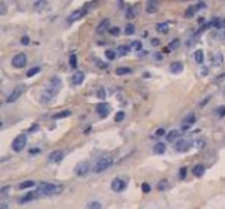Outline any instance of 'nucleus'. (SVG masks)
Masks as SVG:
<instances>
[{"instance_id":"f257e3e1","label":"nucleus","mask_w":225,"mask_h":209,"mask_svg":"<svg viewBox=\"0 0 225 209\" xmlns=\"http://www.w3.org/2000/svg\"><path fill=\"white\" fill-rule=\"evenodd\" d=\"M60 88H62V80H60L59 77H52V79L49 80V85L46 86V89L43 91V94H42V103L51 102V100L59 94Z\"/></svg>"},{"instance_id":"f03ea898","label":"nucleus","mask_w":225,"mask_h":209,"mask_svg":"<svg viewBox=\"0 0 225 209\" xmlns=\"http://www.w3.org/2000/svg\"><path fill=\"white\" fill-rule=\"evenodd\" d=\"M62 186L59 185H52V183H40L37 188V192L42 195H56L59 192H62Z\"/></svg>"},{"instance_id":"7ed1b4c3","label":"nucleus","mask_w":225,"mask_h":209,"mask_svg":"<svg viewBox=\"0 0 225 209\" xmlns=\"http://www.w3.org/2000/svg\"><path fill=\"white\" fill-rule=\"evenodd\" d=\"M113 163H114L113 157H102V159H100V160L94 165V169H92V171H94V172H97V174H99V172H103V171H106L108 168L111 166Z\"/></svg>"},{"instance_id":"20e7f679","label":"nucleus","mask_w":225,"mask_h":209,"mask_svg":"<svg viewBox=\"0 0 225 209\" xmlns=\"http://www.w3.org/2000/svg\"><path fill=\"white\" fill-rule=\"evenodd\" d=\"M26 142H28L26 134H20V135H17V137L12 140V149H14L16 152L23 151V149H25V146H26Z\"/></svg>"},{"instance_id":"39448f33","label":"nucleus","mask_w":225,"mask_h":209,"mask_svg":"<svg viewBox=\"0 0 225 209\" xmlns=\"http://www.w3.org/2000/svg\"><path fill=\"white\" fill-rule=\"evenodd\" d=\"M11 63H12L14 68L22 69V68H25V65H26V55H25L23 52H19V54H16V55L12 57Z\"/></svg>"},{"instance_id":"423d86ee","label":"nucleus","mask_w":225,"mask_h":209,"mask_svg":"<svg viewBox=\"0 0 225 209\" xmlns=\"http://www.w3.org/2000/svg\"><path fill=\"white\" fill-rule=\"evenodd\" d=\"M23 91H25V86L23 85H19V86H16L14 89H12V92L6 97V103H12V102H16L22 94H23Z\"/></svg>"},{"instance_id":"0eeeda50","label":"nucleus","mask_w":225,"mask_h":209,"mask_svg":"<svg viewBox=\"0 0 225 209\" xmlns=\"http://www.w3.org/2000/svg\"><path fill=\"white\" fill-rule=\"evenodd\" d=\"M176 151L178 152H187L190 148H191V140L190 138H179L176 142Z\"/></svg>"},{"instance_id":"6e6552de","label":"nucleus","mask_w":225,"mask_h":209,"mask_svg":"<svg viewBox=\"0 0 225 209\" xmlns=\"http://www.w3.org/2000/svg\"><path fill=\"white\" fill-rule=\"evenodd\" d=\"M74 172L77 174V175H87L88 172H90V165H88V162H80V163H77L76 168H74Z\"/></svg>"},{"instance_id":"1a4fd4ad","label":"nucleus","mask_w":225,"mask_h":209,"mask_svg":"<svg viewBox=\"0 0 225 209\" xmlns=\"http://www.w3.org/2000/svg\"><path fill=\"white\" fill-rule=\"evenodd\" d=\"M125 188H127V181L122 180V178H114V180L111 181V189L116 191V192H120V191H124Z\"/></svg>"},{"instance_id":"9d476101","label":"nucleus","mask_w":225,"mask_h":209,"mask_svg":"<svg viewBox=\"0 0 225 209\" xmlns=\"http://www.w3.org/2000/svg\"><path fill=\"white\" fill-rule=\"evenodd\" d=\"M63 157H65V152L60 151V149H57V151H52V152L49 154L48 160H49V163H59V162H62Z\"/></svg>"},{"instance_id":"9b49d317","label":"nucleus","mask_w":225,"mask_h":209,"mask_svg":"<svg viewBox=\"0 0 225 209\" xmlns=\"http://www.w3.org/2000/svg\"><path fill=\"white\" fill-rule=\"evenodd\" d=\"M96 111H97V114H99L100 117H106L108 112H110V106H108L106 103H99V105L96 106Z\"/></svg>"},{"instance_id":"f8f14e48","label":"nucleus","mask_w":225,"mask_h":209,"mask_svg":"<svg viewBox=\"0 0 225 209\" xmlns=\"http://www.w3.org/2000/svg\"><path fill=\"white\" fill-rule=\"evenodd\" d=\"M83 79H85V74L82 71H76L74 76L71 77V83L74 85V86H79V85L83 82Z\"/></svg>"},{"instance_id":"ddd939ff","label":"nucleus","mask_w":225,"mask_h":209,"mask_svg":"<svg viewBox=\"0 0 225 209\" xmlns=\"http://www.w3.org/2000/svg\"><path fill=\"white\" fill-rule=\"evenodd\" d=\"M33 8H34V11L42 12V11H45L46 8H48V2L46 0H37V2H34Z\"/></svg>"},{"instance_id":"4468645a","label":"nucleus","mask_w":225,"mask_h":209,"mask_svg":"<svg viewBox=\"0 0 225 209\" xmlns=\"http://www.w3.org/2000/svg\"><path fill=\"white\" fill-rule=\"evenodd\" d=\"M170 71H171L173 74H179V72H182V71H183V63H182V62H174V63H171Z\"/></svg>"},{"instance_id":"2eb2a0df","label":"nucleus","mask_w":225,"mask_h":209,"mask_svg":"<svg viewBox=\"0 0 225 209\" xmlns=\"http://www.w3.org/2000/svg\"><path fill=\"white\" fill-rule=\"evenodd\" d=\"M156 11H157V0H150L146 3V12L148 14H153Z\"/></svg>"},{"instance_id":"dca6fc26","label":"nucleus","mask_w":225,"mask_h":209,"mask_svg":"<svg viewBox=\"0 0 225 209\" xmlns=\"http://www.w3.org/2000/svg\"><path fill=\"white\" fill-rule=\"evenodd\" d=\"M194 123V114L191 112V114H188V117L183 120V125H182V129H188L190 126Z\"/></svg>"},{"instance_id":"f3484780","label":"nucleus","mask_w":225,"mask_h":209,"mask_svg":"<svg viewBox=\"0 0 225 209\" xmlns=\"http://www.w3.org/2000/svg\"><path fill=\"white\" fill-rule=\"evenodd\" d=\"M193 174H194L196 177H202V175L205 174V166H204V165H196V166L193 168Z\"/></svg>"},{"instance_id":"a211bd4d","label":"nucleus","mask_w":225,"mask_h":209,"mask_svg":"<svg viewBox=\"0 0 225 209\" xmlns=\"http://www.w3.org/2000/svg\"><path fill=\"white\" fill-rule=\"evenodd\" d=\"M82 15H83V11H82V9H77V11H74V12L70 15L68 22H76V20H79Z\"/></svg>"},{"instance_id":"6ab92c4d","label":"nucleus","mask_w":225,"mask_h":209,"mask_svg":"<svg viewBox=\"0 0 225 209\" xmlns=\"http://www.w3.org/2000/svg\"><path fill=\"white\" fill-rule=\"evenodd\" d=\"M197 9H199V6H197V5H193V6H190V8L185 11V17H187V19H191Z\"/></svg>"},{"instance_id":"aec40b11","label":"nucleus","mask_w":225,"mask_h":209,"mask_svg":"<svg viewBox=\"0 0 225 209\" xmlns=\"http://www.w3.org/2000/svg\"><path fill=\"white\" fill-rule=\"evenodd\" d=\"M194 60H196V63H199V65L204 63V51H202V49H197V51L194 52Z\"/></svg>"},{"instance_id":"412c9836","label":"nucleus","mask_w":225,"mask_h":209,"mask_svg":"<svg viewBox=\"0 0 225 209\" xmlns=\"http://www.w3.org/2000/svg\"><path fill=\"white\" fill-rule=\"evenodd\" d=\"M165 149H167V146H165L164 143H157V145H154V148H153L154 154H164Z\"/></svg>"},{"instance_id":"4be33fe9","label":"nucleus","mask_w":225,"mask_h":209,"mask_svg":"<svg viewBox=\"0 0 225 209\" xmlns=\"http://www.w3.org/2000/svg\"><path fill=\"white\" fill-rule=\"evenodd\" d=\"M33 186H36V181H33V180H26V181L19 185L20 189H28V188H33Z\"/></svg>"},{"instance_id":"5701e85b","label":"nucleus","mask_w":225,"mask_h":209,"mask_svg":"<svg viewBox=\"0 0 225 209\" xmlns=\"http://www.w3.org/2000/svg\"><path fill=\"white\" fill-rule=\"evenodd\" d=\"M180 135L179 131H170L168 134H167V138L170 140V142H173V140H178V137Z\"/></svg>"},{"instance_id":"b1692460","label":"nucleus","mask_w":225,"mask_h":209,"mask_svg":"<svg viewBox=\"0 0 225 209\" xmlns=\"http://www.w3.org/2000/svg\"><path fill=\"white\" fill-rule=\"evenodd\" d=\"M105 55H106L108 60H114L116 55H117V52H116L114 49H106V51H105Z\"/></svg>"},{"instance_id":"393cba45","label":"nucleus","mask_w":225,"mask_h":209,"mask_svg":"<svg viewBox=\"0 0 225 209\" xmlns=\"http://www.w3.org/2000/svg\"><path fill=\"white\" fill-rule=\"evenodd\" d=\"M224 63V55L222 52H216L214 54V65H222Z\"/></svg>"},{"instance_id":"a878e982","label":"nucleus","mask_w":225,"mask_h":209,"mask_svg":"<svg viewBox=\"0 0 225 209\" xmlns=\"http://www.w3.org/2000/svg\"><path fill=\"white\" fill-rule=\"evenodd\" d=\"M68 115H71L70 111H62V112H59V114H54L52 119H54V120H59V119H63V117H68Z\"/></svg>"},{"instance_id":"bb28decb","label":"nucleus","mask_w":225,"mask_h":209,"mask_svg":"<svg viewBox=\"0 0 225 209\" xmlns=\"http://www.w3.org/2000/svg\"><path fill=\"white\" fill-rule=\"evenodd\" d=\"M136 33V26L134 25H131V23H128L127 26H125V34L127 36H131V34H134Z\"/></svg>"},{"instance_id":"cd10ccee","label":"nucleus","mask_w":225,"mask_h":209,"mask_svg":"<svg viewBox=\"0 0 225 209\" xmlns=\"http://www.w3.org/2000/svg\"><path fill=\"white\" fill-rule=\"evenodd\" d=\"M157 31L162 33V34H167L168 33V23H159L157 25Z\"/></svg>"},{"instance_id":"c85d7f7f","label":"nucleus","mask_w":225,"mask_h":209,"mask_svg":"<svg viewBox=\"0 0 225 209\" xmlns=\"http://www.w3.org/2000/svg\"><path fill=\"white\" fill-rule=\"evenodd\" d=\"M116 74H117V76H125V74H131V69H130V68H117V69H116Z\"/></svg>"},{"instance_id":"c756f323","label":"nucleus","mask_w":225,"mask_h":209,"mask_svg":"<svg viewBox=\"0 0 225 209\" xmlns=\"http://www.w3.org/2000/svg\"><path fill=\"white\" fill-rule=\"evenodd\" d=\"M110 23V20L108 19H105V20H102V23L99 25V28H97V33H103L105 29H106V25Z\"/></svg>"},{"instance_id":"7c9ffc66","label":"nucleus","mask_w":225,"mask_h":209,"mask_svg":"<svg viewBox=\"0 0 225 209\" xmlns=\"http://www.w3.org/2000/svg\"><path fill=\"white\" fill-rule=\"evenodd\" d=\"M39 72H40V68H39V66H34V68H31V69L26 72V76H28V77H33V76H36V74H39Z\"/></svg>"},{"instance_id":"2f4dec72","label":"nucleus","mask_w":225,"mask_h":209,"mask_svg":"<svg viewBox=\"0 0 225 209\" xmlns=\"http://www.w3.org/2000/svg\"><path fill=\"white\" fill-rule=\"evenodd\" d=\"M157 189H159V191H165V189H168V180H162L160 183H157Z\"/></svg>"},{"instance_id":"473e14b6","label":"nucleus","mask_w":225,"mask_h":209,"mask_svg":"<svg viewBox=\"0 0 225 209\" xmlns=\"http://www.w3.org/2000/svg\"><path fill=\"white\" fill-rule=\"evenodd\" d=\"M70 66L71 68H77V57H76V54H71V57H70Z\"/></svg>"},{"instance_id":"72a5a7b5","label":"nucleus","mask_w":225,"mask_h":209,"mask_svg":"<svg viewBox=\"0 0 225 209\" xmlns=\"http://www.w3.org/2000/svg\"><path fill=\"white\" fill-rule=\"evenodd\" d=\"M36 195H37V192H31L29 195H26V197H23V198H20L19 202H20V203H25V202H29V200H33V198H34Z\"/></svg>"},{"instance_id":"f704fd0d","label":"nucleus","mask_w":225,"mask_h":209,"mask_svg":"<svg viewBox=\"0 0 225 209\" xmlns=\"http://www.w3.org/2000/svg\"><path fill=\"white\" fill-rule=\"evenodd\" d=\"M87 209H102V205H100L99 202H91Z\"/></svg>"},{"instance_id":"c9c22d12","label":"nucleus","mask_w":225,"mask_h":209,"mask_svg":"<svg viewBox=\"0 0 225 209\" xmlns=\"http://www.w3.org/2000/svg\"><path fill=\"white\" fill-rule=\"evenodd\" d=\"M124 119H125V112H124V111H119V112L116 114V117H114L116 122H122Z\"/></svg>"},{"instance_id":"e433bc0d","label":"nucleus","mask_w":225,"mask_h":209,"mask_svg":"<svg viewBox=\"0 0 225 209\" xmlns=\"http://www.w3.org/2000/svg\"><path fill=\"white\" fill-rule=\"evenodd\" d=\"M119 54H122V55H125V54H128V51H130V46H119Z\"/></svg>"},{"instance_id":"4c0bfd02","label":"nucleus","mask_w":225,"mask_h":209,"mask_svg":"<svg viewBox=\"0 0 225 209\" xmlns=\"http://www.w3.org/2000/svg\"><path fill=\"white\" fill-rule=\"evenodd\" d=\"M216 114H218V117H225V106H219Z\"/></svg>"},{"instance_id":"58836bf2","label":"nucleus","mask_w":225,"mask_h":209,"mask_svg":"<svg viewBox=\"0 0 225 209\" xmlns=\"http://www.w3.org/2000/svg\"><path fill=\"white\" fill-rule=\"evenodd\" d=\"M131 46H133V49H136V51H140V49H142V43L139 42V40L133 42L131 43Z\"/></svg>"},{"instance_id":"ea45409f","label":"nucleus","mask_w":225,"mask_h":209,"mask_svg":"<svg viewBox=\"0 0 225 209\" xmlns=\"http://www.w3.org/2000/svg\"><path fill=\"white\" fill-rule=\"evenodd\" d=\"M9 189H11V186H3V188H2V191H0V195H2V197H6Z\"/></svg>"},{"instance_id":"a19ab883","label":"nucleus","mask_w":225,"mask_h":209,"mask_svg":"<svg viewBox=\"0 0 225 209\" xmlns=\"http://www.w3.org/2000/svg\"><path fill=\"white\" fill-rule=\"evenodd\" d=\"M97 97H99V98H102V100L105 98V91H103V88H100V89L97 91Z\"/></svg>"},{"instance_id":"79ce46f5","label":"nucleus","mask_w":225,"mask_h":209,"mask_svg":"<svg viewBox=\"0 0 225 209\" xmlns=\"http://www.w3.org/2000/svg\"><path fill=\"white\" fill-rule=\"evenodd\" d=\"M185 175H187V168H180L179 177H180V178H185Z\"/></svg>"},{"instance_id":"37998d69","label":"nucleus","mask_w":225,"mask_h":209,"mask_svg":"<svg viewBox=\"0 0 225 209\" xmlns=\"http://www.w3.org/2000/svg\"><path fill=\"white\" fill-rule=\"evenodd\" d=\"M164 134H165V129H162V128H159V129L156 131V134H154V135H156V137H162Z\"/></svg>"},{"instance_id":"c03bdc74","label":"nucleus","mask_w":225,"mask_h":209,"mask_svg":"<svg viewBox=\"0 0 225 209\" xmlns=\"http://www.w3.org/2000/svg\"><path fill=\"white\" fill-rule=\"evenodd\" d=\"M150 189H151V186H150L148 183H143V185H142V191H143V192H150Z\"/></svg>"},{"instance_id":"a18cd8bd","label":"nucleus","mask_w":225,"mask_h":209,"mask_svg":"<svg viewBox=\"0 0 225 209\" xmlns=\"http://www.w3.org/2000/svg\"><path fill=\"white\" fill-rule=\"evenodd\" d=\"M127 17H128V19H133V17H134V14H133V9H131V8H128V9H127Z\"/></svg>"},{"instance_id":"49530a36","label":"nucleus","mask_w":225,"mask_h":209,"mask_svg":"<svg viewBox=\"0 0 225 209\" xmlns=\"http://www.w3.org/2000/svg\"><path fill=\"white\" fill-rule=\"evenodd\" d=\"M110 33H111L113 36H117L120 31H119V28H110Z\"/></svg>"},{"instance_id":"de8ad7c7","label":"nucleus","mask_w":225,"mask_h":209,"mask_svg":"<svg viewBox=\"0 0 225 209\" xmlns=\"http://www.w3.org/2000/svg\"><path fill=\"white\" fill-rule=\"evenodd\" d=\"M20 43H22V45H28V43H29V37L23 36V37H22V40H20Z\"/></svg>"},{"instance_id":"09e8293b","label":"nucleus","mask_w":225,"mask_h":209,"mask_svg":"<svg viewBox=\"0 0 225 209\" xmlns=\"http://www.w3.org/2000/svg\"><path fill=\"white\" fill-rule=\"evenodd\" d=\"M29 152H31V154H39V152H40V149H39V148H33Z\"/></svg>"},{"instance_id":"8fccbe9b","label":"nucleus","mask_w":225,"mask_h":209,"mask_svg":"<svg viewBox=\"0 0 225 209\" xmlns=\"http://www.w3.org/2000/svg\"><path fill=\"white\" fill-rule=\"evenodd\" d=\"M178 45H179V40H174V42H171V43H170V48H176Z\"/></svg>"},{"instance_id":"3c124183","label":"nucleus","mask_w":225,"mask_h":209,"mask_svg":"<svg viewBox=\"0 0 225 209\" xmlns=\"http://www.w3.org/2000/svg\"><path fill=\"white\" fill-rule=\"evenodd\" d=\"M218 28H225V20H222V22H219Z\"/></svg>"},{"instance_id":"603ef678","label":"nucleus","mask_w":225,"mask_h":209,"mask_svg":"<svg viewBox=\"0 0 225 209\" xmlns=\"http://www.w3.org/2000/svg\"><path fill=\"white\" fill-rule=\"evenodd\" d=\"M151 43H153L154 46H157V45H159V40H157V39H154V40H151Z\"/></svg>"},{"instance_id":"864d4df0","label":"nucleus","mask_w":225,"mask_h":209,"mask_svg":"<svg viewBox=\"0 0 225 209\" xmlns=\"http://www.w3.org/2000/svg\"><path fill=\"white\" fill-rule=\"evenodd\" d=\"M0 209H8V205H6V203H2V205H0Z\"/></svg>"},{"instance_id":"5fc2aeb1","label":"nucleus","mask_w":225,"mask_h":209,"mask_svg":"<svg viewBox=\"0 0 225 209\" xmlns=\"http://www.w3.org/2000/svg\"><path fill=\"white\" fill-rule=\"evenodd\" d=\"M224 36H225V34H224Z\"/></svg>"}]
</instances>
